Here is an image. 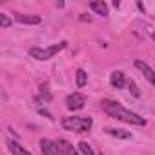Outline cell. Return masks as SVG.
I'll return each mask as SVG.
<instances>
[{
  "instance_id": "1",
  "label": "cell",
  "mask_w": 155,
  "mask_h": 155,
  "mask_svg": "<svg viewBox=\"0 0 155 155\" xmlns=\"http://www.w3.org/2000/svg\"><path fill=\"white\" fill-rule=\"evenodd\" d=\"M102 110H104L110 117L119 119V120H124V122H128V124H135V126H144V124H146V119H144V117H140V115H137V113L126 110V108L120 106L119 102H113V101H108V99H106V101H102Z\"/></svg>"
},
{
  "instance_id": "2",
  "label": "cell",
  "mask_w": 155,
  "mask_h": 155,
  "mask_svg": "<svg viewBox=\"0 0 155 155\" xmlns=\"http://www.w3.org/2000/svg\"><path fill=\"white\" fill-rule=\"evenodd\" d=\"M62 128L69 130V131H77V133H84L91 128L93 120L91 117H64L62 119Z\"/></svg>"
},
{
  "instance_id": "3",
  "label": "cell",
  "mask_w": 155,
  "mask_h": 155,
  "mask_svg": "<svg viewBox=\"0 0 155 155\" xmlns=\"http://www.w3.org/2000/svg\"><path fill=\"white\" fill-rule=\"evenodd\" d=\"M66 46H68V42L62 40V42L53 44V46H49V48H31V49H29V57H33V58H37V60H49V58H53L58 51H62Z\"/></svg>"
},
{
  "instance_id": "4",
  "label": "cell",
  "mask_w": 155,
  "mask_h": 155,
  "mask_svg": "<svg viewBox=\"0 0 155 155\" xmlns=\"http://www.w3.org/2000/svg\"><path fill=\"white\" fill-rule=\"evenodd\" d=\"M84 104H86V97L82 93H71L66 99V108L69 111H79L84 108Z\"/></svg>"
},
{
  "instance_id": "5",
  "label": "cell",
  "mask_w": 155,
  "mask_h": 155,
  "mask_svg": "<svg viewBox=\"0 0 155 155\" xmlns=\"http://www.w3.org/2000/svg\"><path fill=\"white\" fill-rule=\"evenodd\" d=\"M135 68H137L144 77H146V81H148L150 84H153V86H155V71H153L146 62H142V60H135Z\"/></svg>"
},
{
  "instance_id": "6",
  "label": "cell",
  "mask_w": 155,
  "mask_h": 155,
  "mask_svg": "<svg viewBox=\"0 0 155 155\" xmlns=\"http://www.w3.org/2000/svg\"><path fill=\"white\" fill-rule=\"evenodd\" d=\"M40 150L44 155H60L57 142H51L49 139H40Z\"/></svg>"
},
{
  "instance_id": "7",
  "label": "cell",
  "mask_w": 155,
  "mask_h": 155,
  "mask_svg": "<svg viewBox=\"0 0 155 155\" xmlns=\"http://www.w3.org/2000/svg\"><path fill=\"white\" fill-rule=\"evenodd\" d=\"M110 84L113 86V88H124V84H126V79H124V73L122 71H113L111 73V77H110Z\"/></svg>"
},
{
  "instance_id": "8",
  "label": "cell",
  "mask_w": 155,
  "mask_h": 155,
  "mask_svg": "<svg viewBox=\"0 0 155 155\" xmlns=\"http://www.w3.org/2000/svg\"><path fill=\"white\" fill-rule=\"evenodd\" d=\"M15 20L22 22V24H40L42 18L37 15H22V13H15Z\"/></svg>"
},
{
  "instance_id": "9",
  "label": "cell",
  "mask_w": 155,
  "mask_h": 155,
  "mask_svg": "<svg viewBox=\"0 0 155 155\" xmlns=\"http://www.w3.org/2000/svg\"><path fill=\"white\" fill-rule=\"evenodd\" d=\"M90 8H91L97 15H102V17L108 15V6L102 2V0H93V2H90Z\"/></svg>"
},
{
  "instance_id": "10",
  "label": "cell",
  "mask_w": 155,
  "mask_h": 155,
  "mask_svg": "<svg viewBox=\"0 0 155 155\" xmlns=\"http://www.w3.org/2000/svg\"><path fill=\"white\" fill-rule=\"evenodd\" d=\"M57 146H58V150H60L64 155H79V153H77V150H75L68 140H64V139H60V140L57 142Z\"/></svg>"
},
{
  "instance_id": "11",
  "label": "cell",
  "mask_w": 155,
  "mask_h": 155,
  "mask_svg": "<svg viewBox=\"0 0 155 155\" xmlns=\"http://www.w3.org/2000/svg\"><path fill=\"white\" fill-rule=\"evenodd\" d=\"M108 135L111 137H117V139H131V133L130 131H124V130H117V128H106L104 130Z\"/></svg>"
},
{
  "instance_id": "12",
  "label": "cell",
  "mask_w": 155,
  "mask_h": 155,
  "mask_svg": "<svg viewBox=\"0 0 155 155\" xmlns=\"http://www.w3.org/2000/svg\"><path fill=\"white\" fill-rule=\"evenodd\" d=\"M8 146H9V151H11L13 155H31L28 150H24L20 144H17V142H13V140H11V142H8Z\"/></svg>"
},
{
  "instance_id": "13",
  "label": "cell",
  "mask_w": 155,
  "mask_h": 155,
  "mask_svg": "<svg viewBox=\"0 0 155 155\" xmlns=\"http://www.w3.org/2000/svg\"><path fill=\"white\" fill-rule=\"evenodd\" d=\"M77 88H84L86 82H88V73L84 69H77Z\"/></svg>"
},
{
  "instance_id": "14",
  "label": "cell",
  "mask_w": 155,
  "mask_h": 155,
  "mask_svg": "<svg viewBox=\"0 0 155 155\" xmlns=\"http://www.w3.org/2000/svg\"><path fill=\"white\" fill-rule=\"evenodd\" d=\"M79 150H81L84 155H95V153H93V150H91V146H90L88 142H84V140H82V142H79Z\"/></svg>"
},
{
  "instance_id": "15",
  "label": "cell",
  "mask_w": 155,
  "mask_h": 155,
  "mask_svg": "<svg viewBox=\"0 0 155 155\" xmlns=\"http://www.w3.org/2000/svg\"><path fill=\"white\" fill-rule=\"evenodd\" d=\"M11 26V20L8 18V15H4V13H0V28H9Z\"/></svg>"
},
{
  "instance_id": "16",
  "label": "cell",
  "mask_w": 155,
  "mask_h": 155,
  "mask_svg": "<svg viewBox=\"0 0 155 155\" xmlns=\"http://www.w3.org/2000/svg\"><path fill=\"white\" fill-rule=\"evenodd\" d=\"M40 95H42L46 101H51V93H49V90H48V84H42V86H40Z\"/></svg>"
},
{
  "instance_id": "17",
  "label": "cell",
  "mask_w": 155,
  "mask_h": 155,
  "mask_svg": "<svg viewBox=\"0 0 155 155\" xmlns=\"http://www.w3.org/2000/svg\"><path fill=\"white\" fill-rule=\"evenodd\" d=\"M130 91H131L135 97H139V95H140V93H139V90H137V86H135L133 82H130Z\"/></svg>"
}]
</instances>
